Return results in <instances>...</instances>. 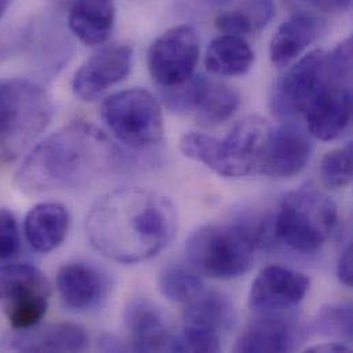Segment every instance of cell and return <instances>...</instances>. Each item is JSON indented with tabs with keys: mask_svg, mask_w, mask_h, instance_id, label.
<instances>
[{
	"mask_svg": "<svg viewBox=\"0 0 353 353\" xmlns=\"http://www.w3.org/2000/svg\"><path fill=\"white\" fill-rule=\"evenodd\" d=\"M176 209L164 195L139 187L106 192L91 208L85 231L91 245L121 264L153 259L175 238Z\"/></svg>",
	"mask_w": 353,
	"mask_h": 353,
	"instance_id": "6da1fadb",
	"label": "cell"
},
{
	"mask_svg": "<svg viewBox=\"0 0 353 353\" xmlns=\"http://www.w3.org/2000/svg\"><path fill=\"white\" fill-rule=\"evenodd\" d=\"M120 150L99 128L74 121L34 145L14 183L25 194L87 188L120 167Z\"/></svg>",
	"mask_w": 353,
	"mask_h": 353,
	"instance_id": "7a4b0ae2",
	"label": "cell"
},
{
	"mask_svg": "<svg viewBox=\"0 0 353 353\" xmlns=\"http://www.w3.org/2000/svg\"><path fill=\"white\" fill-rule=\"evenodd\" d=\"M336 83L352 84L351 37L339 43L330 52L314 50L289 68L272 88L271 110L285 121L303 119L318 98Z\"/></svg>",
	"mask_w": 353,
	"mask_h": 353,
	"instance_id": "3957f363",
	"label": "cell"
},
{
	"mask_svg": "<svg viewBox=\"0 0 353 353\" xmlns=\"http://www.w3.org/2000/svg\"><path fill=\"white\" fill-rule=\"evenodd\" d=\"M265 225L248 219L208 224L194 231L185 242L191 268L212 279L228 281L245 275L264 245Z\"/></svg>",
	"mask_w": 353,
	"mask_h": 353,
	"instance_id": "277c9868",
	"label": "cell"
},
{
	"mask_svg": "<svg viewBox=\"0 0 353 353\" xmlns=\"http://www.w3.org/2000/svg\"><path fill=\"white\" fill-rule=\"evenodd\" d=\"M52 116V99L40 83L23 77L0 79V165L28 152Z\"/></svg>",
	"mask_w": 353,
	"mask_h": 353,
	"instance_id": "5b68a950",
	"label": "cell"
},
{
	"mask_svg": "<svg viewBox=\"0 0 353 353\" xmlns=\"http://www.w3.org/2000/svg\"><path fill=\"white\" fill-rule=\"evenodd\" d=\"M270 128L265 120L249 116L238 121L223 139L199 132L185 134L180 139V150L219 176L239 179L259 171Z\"/></svg>",
	"mask_w": 353,
	"mask_h": 353,
	"instance_id": "8992f818",
	"label": "cell"
},
{
	"mask_svg": "<svg viewBox=\"0 0 353 353\" xmlns=\"http://www.w3.org/2000/svg\"><path fill=\"white\" fill-rule=\"evenodd\" d=\"M336 223L334 201L315 184L308 183L283 196L272 231L289 249L311 254L323 248Z\"/></svg>",
	"mask_w": 353,
	"mask_h": 353,
	"instance_id": "52a82bcc",
	"label": "cell"
},
{
	"mask_svg": "<svg viewBox=\"0 0 353 353\" xmlns=\"http://www.w3.org/2000/svg\"><path fill=\"white\" fill-rule=\"evenodd\" d=\"M101 117L113 137L131 149H148L164 138L161 105L143 88H130L108 97L102 102Z\"/></svg>",
	"mask_w": 353,
	"mask_h": 353,
	"instance_id": "ba28073f",
	"label": "cell"
},
{
	"mask_svg": "<svg viewBox=\"0 0 353 353\" xmlns=\"http://www.w3.org/2000/svg\"><path fill=\"white\" fill-rule=\"evenodd\" d=\"M50 294V283L39 268L17 263L0 265V308L14 330L40 325Z\"/></svg>",
	"mask_w": 353,
	"mask_h": 353,
	"instance_id": "9c48e42d",
	"label": "cell"
},
{
	"mask_svg": "<svg viewBox=\"0 0 353 353\" xmlns=\"http://www.w3.org/2000/svg\"><path fill=\"white\" fill-rule=\"evenodd\" d=\"M183 333L175 339L172 352H217L220 339L236 322L235 308L219 292L202 290L185 304Z\"/></svg>",
	"mask_w": 353,
	"mask_h": 353,
	"instance_id": "30bf717a",
	"label": "cell"
},
{
	"mask_svg": "<svg viewBox=\"0 0 353 353\" xmlns=\"http://www.w3.org/2000/svg\"><path fill=\"white\" fill-rule=\"evenodd\" d=\"M165 91L164 101L171 110L192 113L208 127L225 123L241 105V95L234 87L205 76H192L184 84Z\"/></svg>",
	"mask_w": 353,
	"mask_h": 353,
	"instance_id": "8fae6325",
	"label": "cell"
},
{
	"mask_svg": "<svg viewBox=\"0 0 353 353\" xmlns=\"http://www.w3.org/2000/svg\"><path fill=\"white\" fill-rule=\"evenodd\" d=\"M199 59V37L188 25H177L150 46L148 68L152 79L164 90L184 84L194 76Z\"/></svg>",
	"mask_w": 353,
	"mask_h": 353,
	"instance_id": "7c38bea8",
	"label": "cell"
},
{
	"mask_svg": "<svg viewBox=\"0 0 353 353\" xmlns=\"http://www.w3.org/2000/svg\"><path fill=\"white\" fill-rule=\"evenodd\" d=\"M134 50L128 44L101 47L76 70L72 90L77 98L92 102L108 90L124 81L132 68Z\"/></svg>",
	"mask_w": 353,
	"mask_h": 353,
	"instance_id": "4fadbf2b",
	"label": "cell"
},
{
	"mask_svg": "<svg viewBox=\"0 0 353 353\" xmlns=\"http://www.w3.org/2000/svg\"><path fill=\"white\" fill-rule=\"evenodd\" d=\"M314 145L308 131L293 121L270 128L264 141L259 172L274 179L299 175L310 163Z\"/></svg>",
	"mask_w": 353,
	"mask_h": 353,
	"instance_id": "5bb4252c",
	"label": "cell"
},
{
	"mask_svg": "<svg viewBox=\"0 0 353 353\" xmlns=\"http://www.w3.org/2000/svg\"><path fill=\"white\" fill-rule=\"evenodd\" d=\"M310 290V278L283 265H268L260 271L249 292V307L254 314L282 312L299 305Z\"/></svg>",
	"mask_w": 353,
	"mask_h": 353,
	"instance_id": "9a60e30c",
	"label": "cell"
},
{
	"mask_svg": "<svg viewBox=\"0 0 353 353\" xmlns=\"http://www.w3.org/2000/svg\"><path fill=\"white\" fill-rule=\"evenodd\" d=\"M236 340L235 352H290L300 339L297 321L288 311L256 314Z\"/></svg>",
	"mask_w": 353,
	"mask_h": 353,
	"instance_id": "2e32d148",
	"label": "cell"
},
{
	"mask_svg": "<svg viewBox=\"0 0 353 353\" xmlns=\"http://www.w3.org/2000/svg\"><path fill=\"white\" fill-rule=\"evenodd\" d=\"M88 334L76 323H52L23 330H11L1 337V348L15 352H83Z\"/></svg>",
	"mask_w": 353,
	"mask_h": 353,
	"instance_id": "e0dca14e",
	"label": "cell"
},
{
	"mask_svg": "<svg viewBox=\"0 0 353 353\" xmlns=\"http://www.w3.org/2000/svg\"><path fill=\"white\" fill-rule=\"evenodd\" d=\"M62 305L72 312H90L108 296V278L85 263H68L58 270L55 279Z\"/></svg>",
	"mask_w": 353,
	"mask_h": 353,
	"instance_id": "ac0fdd59",
	"label": "cell"
},
{
	"mask_svg": "<svg viewBox=\"0 0 353 353\" xmlns=\"http://www.w3.org/2000/svg\"><path fill=\"white\" fill-rule=\"evenodd\" d=\"M307 131L316 139L329 142L340 138L352 120V84L336 83L303 116Z\"/></svg>",
	"mask_w": 353,
	"mask_h": 353,
	"instance_id": "d6986e66",
	"label": "cell"
},
{
	"mask_svg": "<svg viewBox=\"0 0 353 353\" xmlns=\"http://www.w3.org/2000/svg\"><path fill=\"white\" fill-rule=\"evenodd\" d=\"M131 348L138 352H172V334L161 311L146 299L132 300L124 312Z\"/></svg>",
	"mask_w": 353,
	"mask_h": 353,
	"instance_id": "ffe728a7",
	"label": "cell"
},
{
	"mask_svg": "<svg viewBox=\"0 0 353 353\" xmlns=\"http://www.w3.org/2000/svg\"><path fill=\"white\" fill-rule=\"evenodd\" d=\"M326 30V21L314 12L297 11L282 22L270 43V58L276 66H288Z\"/></svg>",
	"mask_w": 353,
	"mask_h": 353,
	"instance_id": "44dd1931",
	"label": "cell"
},
{
	"mask_svg": "<svg viewBox=\"0 0 353 353\" xmlns=\"http://www.w3.org/2000/svg\"><path fill=\"white\" fill-rule=\"evenodd\" d=\"M116 0H73L68 11L69 30L84 44H105L116 25Z\"/></svg>",
	"mask_w": 353,
	"mask_h": 353,
	"instance_id": "7402d4cb",
	"label": "cell"
},
{
	"mask_svg": "<svg viewBox=\"0 0 353 353\" xmlns=\"http://www.w3.org/2000/svg\"><path fill=\"white\" fill-rule=\"evenodd\" d=\"M69 210L58 202L34 205L25 216L23 232L29 246L41 254L58 249L69 231Z\"/></svg>",
	"mask_w": 353,
	"mask_h": 353,
	"instance_id": "603a6c76",
	"label": "cell"
},
{
	"mask_svg": "<svg viewBox=\"0 0 353 353\" xmlns=\"http://www.w3.org/2000/svg\"><path fill=\"white\" fill-rule=\"evenodd\" d=\"M254 62V52L241 36L220 34L213 39L205 54L206 69L216 76L236 77L246 74Z\"/></svg>",
	"mask_w": 353,
	"mask_h": 353,
	"instance_id": "cb8c5ba5",
	"label": "cell"
},
{
	"mask_svg": "<svg viewBox=\"0 0 353 353\" xmlns=\"http://www.w3.org/2000/svg\"><path fill=\"white\" fill-rule=\"evenodd\" d=\"M274 15V0H242L235 8L216 17V28L224 34L245 37L263 30Z\"/></svg>",
	"mask_w": 353,
	"mask_h": 353,
	"instance_id": "d4e9b609",
	"label": "cell"
},
{
	"mask_svg": "<svg viewBox=\"0 0 353 353\" xmlns=\"http://www.w3.org/2000/svg\"><path fill=\"white\" fill-rule=\"evenodd\" d=\"M160 293L175 304H188L202 290L203 285L198 272L181 265H167L159 275Z\"/></svg>",
	"mask_w": 353,
	"mask_h": 353,
	"instance_id": "484cf974",
	"label": "cell"
},
{
	"mask_svg": "<svg viewBox=\"0 0 353 353\" xmlns=\"http://www.w3.org/2000/svg\"><path fill=\"white\" fill-rule=\"evenodd\" d=\"M311 329L315 334L352 341V305L350 303H332L323 307L314 319Z\"/></svg>",
	"mask_w": 353,
	"mask_h": 353,
	"instance_id": "4316f807",
	"label": "cell"
},
{
	"mask_svg": "<svg viewBox=\"0 0 353 353\" xmlns=\"http://www.w3.org/2000/svg\"><path fill=\"white\" fill-rule=\"evenodd\" d=\"M322 181L330 188H345L352 183V148L327 153L321 163Z\"/></svg>",
	"mask_w": 353,
	"mask_h": 353,
	"instance_id": "83f0119b",
	"label": "cell"
},
{
	"mask_svg": "<svg viewBox=\"0 0 353 353\" xmlns=\"http://www.w3.org/2000/svg\"><path fill=\"white\" fill-rule=\"evenodd\" d=\"M21 250L19 225L8 209H0V261L12 260Z\"/></svg>",
	"mask_w": 353,
	"mask_h": 353,
	"instance_id": "f1b7e54d",
	"label": "cell"
},
{
	"mask_svg": "<svg viewBox=\"0 0 353 353\" xmlns=\"http://www.w3.org/2000/svg\"><path fill=\"white\" fill-rule=\"evenodd\" d=\"M337 275L343 285L348 288L353 286L352 245H348L343 252L337 267Z\"/></svg>",
	"mask_w": 353,
	"mask_h": 353,
	"instance_id": "f546056e",
	"label": "cell"
},
{
	"mask_svg": "<svg viewBox=\"0 0 353 353\" xmlns=\"http://www.w3.org/2000/svg\"><path fill=\"white\" fill-rule=\"evenodd\" d=\"M307 1L315 8L327 11V12L348 11L352 4V0H307Z\"/></svg>",
	"mask_w": 353,
	"mask_h": 353,
	"instance_id": "4dcf8cb0",
	"label": "cell"
},
{
	"mask_svg": "<svg viewBox=\"0 0 353 353\" xmlns=\"http://www.w3.org/2000/svg\"><path fill=\"white\" fill-rule=\"evenodd\" d=\"M305 352L310 353H348L351 352V350L341 344V343H323V344H318V345H314V347H310L305 350Z\"/></svg>",
	"mask_w": 353,
	"mask_h": 353,
	"instance_id": "1f68e13d",
	"label": "cell"
},
{
	"mask_svg": "<svg viewBox=\"0 0 353 353\" xmlns=\"http://www.w3.org/2000/svg\"><path fill=\"white\" fill-rule=\"evenodd\" d=\"M10 1L11 0H0V18H3V15L7 12Z\"/></svg>",
	"mask_w": 353,
	"mask_h": 353,
	"instance_id": "d6a6232c",
	"label": "cell"
}]
</instances>
